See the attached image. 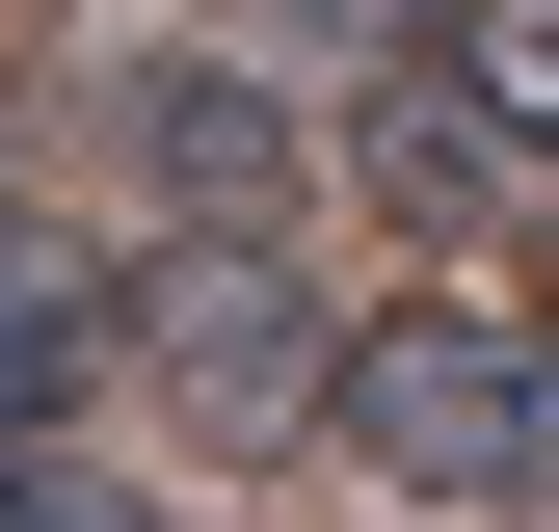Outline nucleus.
<instances>
[{
	"mask_svg": "<svg viewBox=\"0 0 559 532\" xmlns=\"http://www.w3.org/2000/svg\"><path fill=\"white\" fill-rule=\"evenodd\" d=\"M427 81H453V133H479L507 186H559V0H453Z\"/></svg>",
	"mask_w": 559,
	"mask_h": 532,
	"instance_id": "obj_3",
	"label": "nucleus"
},
{
	"mask_svg": "<svg viewBox=\"0 0 559 532\" xmlns=\"http://www.w3.org/2000/svg\"><path fill=\"white\" fill-rule=\"evenodd\" d=\"M346 452L427 506H559V319H507V293L346 319Z\"/></svg>",
	"mask_w": 559,
	"mask_h": 532,
	"instance_id": "obj_1",
	"label": "nucleus"
},
{
	"mask_svg": "<svg viewBox=\"0 0 559 532\" xmlns=\"http://www.w3.org/2000/svg\"><path fill=\"white\" fill-rule=\"evenodd\" d=\"M133 373H160V426H214V452H294V426H346V319H320V293H294L240 214L133 266Z\"/></svg>",
	"mask_w": 559,
	"mask_h": 532,
	"instance_id": "obj_2",
	"label": "nucleus"
}]
</instances>
